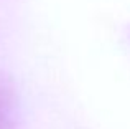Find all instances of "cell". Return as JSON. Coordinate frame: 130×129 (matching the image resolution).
Instances as JSON below:
<instances>
[{"label":"cell","mask_w":130,"mask_h":129,"mask_svg":"<svg viewBox=\"0 0 130 129\" xmlns=\"http://www.w3.org/2000/svg\"><path fill=\"white\" fill-rule=\"evenodd\" d=\"M17 121V96L12 84L0 80V129H12Z\"/></svg>","instance_id":"obj_1"}]
</instances>
